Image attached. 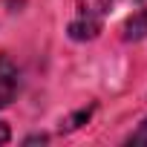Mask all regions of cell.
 Segmentation results:
<instances>
[{
    "label": "cell",
    "instance_id": "cell-1",
    "mask_svg": "<svg viewBox=\"0 0 147 147\" xmlns=\"http://www.w3.org/2000/svg\"><path fill=\"white\" fill-rule=\"evenodd\" d=\"M113 0H78L75 3V18L69 20V38L72 40H92L104 29V18L110 12Z\"/></svg>",
    "mask_w": 147,
    "mask_h": 147
},
{
    "label": "cell",
    "instance_id": "cell-6",
    "mask_svg": "<svg viewBox=\"0 0 147 147\" xmlns=\"http://www.w3.org/2000/svg\"><path fill=\"white\" fill-rule=\"evenodd\" d=\"M9 138H12L9 124H6V121H0V144H9Z\"/></svg>",
    "mask_w": 147,
    "mask_h": 147
},
{
    "label": "cell",
    "instance_id": "cell-4",
    "mask_svg": "<svg viewBox=\"0 0 147 147\" xmlns=\"http://www.w3.org/2000/svg\"><path fill=\"white\" fill-rule=\"evenodd\" d=\"M92 115V107H87V110H78L75 115H69V118H63L61 121V133H69V130H75V127H81L87 118Z\"/></svg>",
    "mask_w": 147,
    "mask_h": 147
},
{
    "label": "cell",
    "instance_id": "cell-5",
    "mask_svg": "<svg viewBox=\"0 0 147 147\" xmlns=\"http://www.w3.org/2000/svg\"><path fill=\"white\" fill-rule=\"evenodd\" d=\"M127 144H147V121H141V127L127 138Z\"/></svg>",
    "mask_w": 147,
    "mask_h": 147
},
{
    "label": "cell",
    "instance_id": "cell-3",
    "mask_svg": "<svg viewBox=\"0 0 147 147\" xmlns=\"http://www.w3.org/2000/svg\"><path fill=\"white\" fill-rule=\"evenodd\" d=\"M141 38H147V9L133 15L124 26V40H141Z\"/></svg>",
    "mask_w": 147,
    "mask_h": 147
},
{
    "label": "cell",
    "instance_id": "cell-2",
    "mask_svg": "<svg viewBox=\"0 0 147 147\" xmlns=\"http://www.w3.org/2000/svg\"><path fill=\"white\" fill-rule=\"evenodd\" d=\"M20 90V75H18V66L6 58V55H0V107H9L15 101Z\"/></svg>",
    "mask_w": 147,
    "mask_h": 147
}]
</instances>
